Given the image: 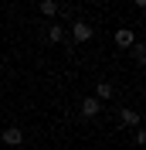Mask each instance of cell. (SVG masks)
<instances>
[{
  "mask_svg": "<svg viewBox=\"0 0 146 150\" xmlns=\"http://www.w3.org/2000/svg\"><path fill=\"white\" fill-rule=\"evenodd\" d=\"M4 143H7V147H20V143H24L20 126H7V130H4Z\"/></svg>",
  "mask_w": 146,
  "mask_h": 150,
  "instance_id": "3",
  "label": "cell"
},
{
  "mask_svg": "<svg viewBox=\"0 0 146 150\" xmlns=\"http://www.w3.org/2000/svg\"><path fill=\"white\" fill-rule=\"evenodd\" d=\"M44 41H48V45H61V41H65V28H61V24H51L48 34H44Z\"/></svg>",
  "mask_w": 146,
  "mask_h": 150,
  "instance_id": "5",
  "label": "cell"
},
{
  "mask_svg": "<svg viewBox=\"0 0 146 150\" xmlns=\"http://www.w3.org/2000/svg\"><path fill=\"white\" fill-rule=\"evenodd\" d=\"M133 58H136V65H143V62H146V48L139 45V41H133Z\"/></svg>",
  "mask_w": 146,
  "mask_h": 150,
  "instance_id": "9",
  "label": "cell"
},
{
  "mask_svg": "<svg viewBox=\"0 0 146 150\" xmlns=\"http://www.w3.org/2000/svg\"><path fill=\"white\" fill-rule=\"evenodd\" d=\"M92 34H95V31H92L88 21H75V24H72V41H75V45H85V41H92Z\"/></svg>",
  "mask_w": 146,
  "mask_h": 150,
  "instance_id": "1",
  "label": "cell"
},
{
  "mask_svg": "<svg viewBox=\"0 0 146 150\" xmlns=\"http://www.w3.org/2000/svg\"><path fill=\"white\" fill-rule=\"evenodd\" d=\"M99 112H102V103L95 99V96H88V99H82V116H85V120H95Z\"/></svg>",
  "mask_w": 146,
  "mask_h": 150,
  "instance_id": "2",
  "label": "cell"
},
{
  "mask_svg": "<svg viewBox=\"0 0 146 150\" xmlns=\"http://www.w3.org/2000/svg\"><path fill=\"white\" fill-rule=\"evenodd\" d=\"M133 41H136V34H133L129 28H119L116 31V45L119 48H133Z\"/></svg>",
  "mask_w": 146,
  "mask_h": 150,
  "instance_id": "6",
  "label": "cell"
},
{
  "mask_svg": "<svg viewBox=\"0 0 146 150\" xmlns=\"http://www.w3.org/2000/svg\"><path fill=\"white\" fill-rule=\"evenodd\" d=\"M41 14H44V17H55V14H58V4H55V0H41Z\"/></svg>",
  "mask_w": 146,
  "mask_h": 150,
  "instance_id": "8",
  "label": "cell"
},
{
  "mask_svg": "<svg viewBox=\"0 0 146 150\" xmlns=\"http://www.w3.org/2000/svg\"><path fill=\"white\" fill-rule=\"evenodd\" d=\"M136 7H146V0H136Z\"/></svg>",
  "mask_w": 146,
  "mask_h": 150,
  "instance_id": "10",
  "label": "cell"
},
{
  "mask_svg": "<svg viewBox=\"0 0 146 150\" xmlns=\"http://www.w3.org/2000/svg\"><path fill=\"white\" fill-rule=\"evenodd\" d=\"M119 123L129 126V130H136V126H139V112L136 109H122V112H119Z\"/></svg>",
  "mask_w": 146,
  "mask_h": 150,
  "instance_id": "4",
  "label": "cell"
},
{
  "mask_svg": "<svg viewBox=\"0 0 146 150\" xmlns=\"http://www.w3.org/2000/svg\"><path fill=\"white\" fill-rule=\"evenodd\" d=\"M95 92H99L95 99H99V103H105V99H112V96H116V89H112L109 82H99V85H95Z\"/></svg>",
  "mask_w": 146,
  "mask_h": 150,
  "instance_id": "7",
  "label": "cell"
}]
</instances>
